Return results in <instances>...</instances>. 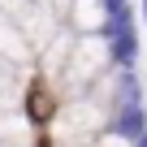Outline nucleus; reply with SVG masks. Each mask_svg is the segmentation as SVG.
Listing matches in <instances>:
<instances>
[{
  "label": "nucleus",
  "instance_id": "f257e3e1",
  "mask_svg": "<svg viewBox=\"0 0 147 147\" xmlns=\"http://www.w3.org/2000/svg\"><path fill=\"white\" fill-rule=\"evenodd\" d=\"M108 69H113V52H108L104 30L74 35L69 56H65V87H91V82L104 78Z\"/></svg>",
  "mask_w": 147,
  "mask_h": 147
},
{
  "label": "nucleus",
  "instance_id": "f03ea898",
  "mask_svg": "<svg viewBox=\"0 0 147 147\" xmlns=\"http://www.w3.org/2000/svg\"><path fill=\"white\" fill-rule=\"evenodd\" d=\"M108 117H113V113H108L100 100H69V104L56 113L52 134L65 138V143H74V138H95V134L108 130Z\"/></svg>",
  "mask_w": 147,
  "mask_h": 147
},
{
  "label": "nucleus",
  "instance_id": "7ed1b4c3",
  "mask_svg": "<svg viewBox=\"0 0 147 147\" xmlns=\"http://www.w3.org/2000/svg\"><path fill=\"white\" fill-rule=\"evenodd\" d=\"M104 39H108V52H113V65L117 69H134L138 65V22L130 9L113 13L104 22Z\"/></svg>",
  "mask_w": 147,
  "mask_h": 147
},
{
  "label": "nucleus",
  "instance_id": "20e7f679",
  "mask_svg": "<svg viewBox=\"0 0 147 147\" xmlns=\"http://www.w3.org/2000/svg\"><path fill=\"white\" fill-rule=\"evenodd\" d=\"M65 18H69V30L74 35H91V30H104L108 9H104V0H69Z\"/></svg>",
  "mask_w": 147,
  "mask_h": 147
}]
</instances>
